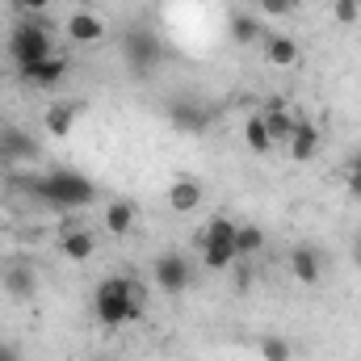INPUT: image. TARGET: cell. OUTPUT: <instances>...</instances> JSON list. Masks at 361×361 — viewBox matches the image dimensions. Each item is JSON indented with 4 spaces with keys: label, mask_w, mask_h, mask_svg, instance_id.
<instances>
[{
    "label": "cell",
    "mask_w": 361,
    "mask_h": 361,
    "mask_svg": "<svg viewBox=\"0 0 361 361\" xmlns=\"http://www.w3.org/2000/svg\"><path fill=\"white\" fill-rule=\"evenodd\" d=\"M143 307H147V290L126 277V273H109L101 277L97 294H92V315L101 328H122V324H135L143 319Z\"/></svg>",
    "instance_id": "1"
},
{
    "label": "cell",
    "mask_w": 361,
    "mask_h": 361,
    "mask_svg": "<svg viewBox=\"0 0 361 361\" xmlns=\"http://www.w3.org/2000/svg\"><path fill=\"white\" fill-rule=\"evenodd\" d=\"M34 193L51 206V210H85L97 202V185L85 173H72V169H55L47 177L34 180Z\"/></svg>",
    "instance_id": "2"
},
{
    "label": "cell",
    "mask_w": 361,
    "mask_h": 361,
    "mask_svg": "<svg viewBox=\"0 0 361 361\" xmlns=\"http://www.w3.org/2000/svg\"><path fill=\"white\" fill-rule=\"evenodd\" d=\"M51 55H55V42H51V30L42 21L13 25V34H8V59L17 63V72H30V68L47 63Z\"/></svg>",
    "instance_id": "3"
},
{
    "label": "cell",
    "mask_w": 361,
    "mask_h": 361,
    "mask_svg": "<svg viewBox=\"0 0 361 361\" xmlns=\"http://www.w3.org/2000/svg\"><path fill=\"white\" fill-rule=\"evenodd\" d=\"M122 59H126V68H130L135 76H152V72L160 68V59H164V42H160L152 30L135 25V30L122 34Z\"/></svg>",
    "instance_id": "4"
},
{
    "label": "cell",
    "mask_w": 361,
    "mask_h": 361,
    "mask_svg": "<svg viewBox=\"0 0 361 361\" xmlns=\"http://www.w3.org/2000/svg\"><path fill=\"white\" fill-rule=\"evenodd\" d=\"M202 261H206V269H214V273L231 269L240 261L235 257V223L231 219H214L206 227V235H202Z\"/></svg>",
    "instance_id": "5"
},
{
    "label": "cell",
    "mask_w": 361,
    "mask_h": 361,
    "mask_svg": "<svg viewBox=\"0 0 361 361\" xmlns=\"http://www.w3.org/2000/svg\"><path fill=\"white\" fill-rule=\"evenodd\" d=\"M152 281H156V290H160V294H169V298L185 294V290L193 286V265H189V257L177 252V248L160 252V257H156V265H152Z\"/></svg>",
    "instance_id": "6"
},
{
    "label": "cell",
    "mask_w": 361,
    "mask_h": 361,
    "mask_svg": "<svg viewBox=\"0 0 361 361\" xmlns=\"http://www.w3.org/2000/svg\"><path fill=\"white\" fill-rule=\"evenodd\" d=\"M261 122H265V130H269V139H273V147L281 143H290V135H294V126H298V118H294V109L286 105V101H265V109H261Z\"/></svg>",
    "instance_id": "7"
},
{
    "label": "cell",
    "mask_w": 361,
    "mask_h": 361,
    "mask_svg": "<svg viewBox=\"0 0 361 361\" xmlns=\"http://www.w3.org/2000/svg\"><path fill=\"white\" fill-rule=\"evenodd\" d=\"M169 122L177 126L180 135H202V130L210 126V109H206L202 101H185V97H180V101L169 105Z\"/></svg>",
    "instance_id": "8"
},
{
    "label": "cell",
    "mask_w": 361,
    "mask_h": 361,
    "mask_svg": "<svg viewBox=\"0 0 361 361\" xmlns=\"http://www.w3.org/2000/svg\"><path fill=\"white\" fill-rule=\"evenodd\" d=\"M0 290L13 302H30L38 294V273L30 269V265H8V269L0 273Z\"/></svg>",
    "instance_id": "9"
},
{
    "label": "cell",
    "mask_w": 361,
    "mask_h": 361,
    "mask_svg": "<svg viewBox=\"0 0 361 361\" xmlns=\"http://www.w3.org/2000/svg\"><path fill=\"white\" fill-rule=\"evenodd\" d=\"M290 273H294L302 286H315V281L324 277V257H319V248H315V244H294V248H290Z\"/></svg>",
    "instance_id": "10"
},
{
    "label": "cell",
    "mask_w": 361,
    "mask_h": 361,
    "mask_svg": "<svg viewBox=\"0 0 361 361\" xmlns=\"http://www.w3.org/2000/svg\"><path fill=\"white\" fill-rule=\"evenodd\" d=\"M290 160H298V164H311L315 156H319V147H324V139H319V130H315V122H302L298 118V126H294V135H290Z\"/></svg>",
    "instance_id": "11"
},
{
    "label": "cell",
    "mask_w": 361,
    "mask_h": 361,
    "mask_svg": "<svg viewBox=\"0 0 361 361\" xmlns=\"http://www.w3.org/2000/svg\"><path fill=\"white\" fill-rule=\"evenodd\" d=\"M59 252L68 257V261H89L92 252H97V235H92L89 227H68L63 235H59Z\"/></svg>",
    "instance_id": "12"
},
{
    "label": "cell",
    "mask_w": 361,
    "mask_h": 361,
    "mask_svg": "<svg viewBox=\"0 0 361 361\" xmlns=\"http://www.w3.org/2000/svg\"><path fill=\"white\" fill-rule=\"evenodd\" d=\"M68 38L80 42V47H92V42L105 38V21H101L97 13H89V8H80V13H72V21H68Z\"/></svg>",
    "instance_id": "13"
},
{
    "label": "cell",
    "mask_w": 361,
    "mask_h": 361,
    "mask_svg": "<svg viewBox=\"0 0 361 361\" xmlns=\"http://www.w3.org/2000/svg\"><path fill=\"white\" fill-rule=\"evenodd\" d=\"M63 76H68V59H63V55H51L47 63H38V68L21 72V80H25V85H34V89H55Z\"/></svg>",
    "instance_id": "14"
},
{
    "label": "cell",
    "mask_w": 361,
    "mask_h": 361,
    "mask_svg": "<svg viewBox=\"0 0 361 361\" xmlns=\"http://www.w3.org/2000/svg\"><path fill=\"white\" fill-rule=\"evenodd\" d=\"M169 206H173L177 214L197 210V206H202V180L197 177H177L173 180V189H169Z\"/></svg>",
    "instance_id": "15"
},
{
    "label": "cell",
    "mask_w": 361,
    "mask_h": 361,
    "mask_svg": "<svg viewBox=\"0 0 361 361\" xmlns=\"http://www.w3.org/2000/svg\"><path fill=\"white\" fill-rule=\"evenodd\" d=\"M76 118H80V101H59V105H51V109H47V135L68 139L72 126H76Z\"/></svg>",
    "instance_id": "16"
},
{
    "label": "cell",
    "mask_w": 361,
    "mask_h": 361,
    "mask_svg": "<svg viewBox=\"0 0 361 361\" xmlns=\"http://www.w3.org/2000/svg\"><path fill=\"white\" fill-rule=\"evenodd\" d=\"M257 252H265V231L257 223H235V257L248 261Z\"/></svg>",
    "instance_id": "17"
},
{
    "label": "cell",
    "mask_w": 361,
    "mask_h": 361,
    "mask_svg": "<svg viewBox=\"0 0 361 361\" xmlns=\"http://www.w3.org/2000/svg\"><path fill=\"white\" fill-rule=\"evenodd\" d=\"M135 227V202H109L105 206V231L109 235H126Z\"/></svg>",
    "instance_id": "18"
},
{
    "label": "cell",
    "mask_w": 361,
    "mask_h": 361,
    "mask_svg": "<svg viewBox=\"0 0 361 361\" xmlns=\"http://www.w3.org/2000/svg\"><path fill=\"white\" fill-rule=\"evenodd\" d=\"M265 59H269L273 68H294L298 63V42L286 38V34H277V38H269V47H265Z\"/></svg>",
    "instance_id": "19"
},
{
    "label": "cell",
    "mask_w": 361,
    "mask_h": 361,
    "mask_svg": "<svg viewBox=\"0 0 361 361\" xmlns=\"http://www.w3.org/2000/svg\"><path fill=\"white\" fill-rule=\"evenodd\" d=\"M244 143H248L252 156H269L273 152V139H269V130H265V122H261V114H252L244 122Z\"/></svg>",
    "instance_id": "20"
},
{
    "label": "cell",
    "mask_w": 361,
    "mask_h": 361,
    "mask_svg": "<svg viewBox=\"0 0 361 361\" xmlns=\"http://www.w3.org/2000/svg\"><path fill=\"white\" fill-rule=\"evenodd\" d=\"M231 42H235V47H252V42H261V21L248 17V13H231Z\"/></svg>",
    "instance_id": "21"
},
{
    "label": "cell",
    "mask_w": 361,
    "mask_h": 361,
    "mask_svg": "<svg viewBox=\"0 0 361 361\" xmlns=\"http://www.w3.org/2000/svg\"><path fill=\"white\" fill-rule=\"evenodd\" d=\"M0 143H4V156H34V152H38L34 139H30L25 130H4Z\"/></svg>",
    "instance_id": "22"
},
{
    "label": "cell",
    "mask_w": 361,
    "mask_h": 361,
    "mask_svg": "<svg viewBox=\"0 0 361 361\" xmlns=\"http://www.w3.org/2000/svg\"><path fill=\"white\" fill-rule=\"evenodd\" d=\"M261 357L265 361H290V341H286V336H261Z\"/></svg>",
    "instance_id": "23"
},
{
    "label": "cell",
    "mask_w": 361,
    "mask_h": 361,
    "mask_svg": "<svg viewBox=\"0 0 361 361\" xmlns=\"http://www.w3.org/2000/svg\"><path fill=\"white\" fill-rule=\"evenodd\" d=\"M332 13H336V21H345V25H349V21H357V17H361V0H336V4H332Z\"/></svg>",
    "instance_id": "24"
},
{
    "label": "cell",
    "mask_w": 361,
    "mask_h": 361,
    "mask_svg": "<svg viewBox=\"0 0 361 361\" xmlns=\"http://www.w3.org/2000/svg\"><path fill=\"white\" fill-rule=\"evenodd\" d=\"M298 8V0H261V13L265 17H290Z\"/></svg>",
    "instance_id": "25"
},
{
    "label": "cell",
    "mask_w": 361,
    "mask_h": 361,
    "mask_svg": "<svg viewBox=\"0 0 361 361\" xmlns=\"http://www.w3.org/2000/svg\"><path fill=\"white\" fill-rule=\"evenodd\" d=\"M345 173H349V193L361 202V152H353V160H349V169H345Z\"/></svg>",
    "instance_id": "26"
},
{
    "label": "cell",
    "mask_w": 361,
    "mask_h": 361,
    "mask_svg": "<svg viewBox=\"0 0 361 361\" xmlns=\"http://www.w3.org/2000/svg\"><path fill=\"white\" fill-rule=\"evenodd\" d=\"M0 361H25V357H21V349H17V345L0 341Z\"/></svg>",
    "instance_id": "27"
},
{
    "label": "cell",
    "mask_w": 361,
    "mask_h": 361,
    "mask_svg": "<svg viewBox=\"0 0 361 361\" xmlns=\"http://www.w3.org/2000/svg\"><path fill=\"white\" fill-rule=\"evenodd\" d=\"M252 286V269H240L235 273V290H248Z\"/></svg>",
    "instance_id": "28"
},
{
    "label": "cell",
    "mask_w": 361,
    "mask_h": 361,
    "mask_svg": "<svg viewBox=\"0 0 361 361\" xmlns=\"http://www.w3.org/2000/svg\"><path fill=\"white\" fill-rule=\"evenodd\" d=\"M51 0H25V13H47Z\"/></svg>",
    "instance_id": "29"
},
{
    "label": "cell",
    "mask_w": 361,
    "mask_h": 361,
    "mask_svg": "<svg viewBox=\"0 0 361 361\" xmlns=\"http://www.w3.org/2000/svg\"><path fill=\"white\" fill-rule=\"evenodd\" d=\"M353 261H357V269H361V235L353 240Z\"/></svg>",
    "instance_id": "30"
},
{
    "label": "cell",
    "mask_w": 361,
    "mask_h": 361,
    "mask_svg": "<svg viewBox=\"0 0 361 361\" xmlns=\"http://www.w3.org/2000/svg\"><path fill=\"white\" fill-rule=\"evenodd\" d=\"M4 4H8V8H25V0H4Z\"/></svg>",
    "instance_id": "31"
},
{
    "label": "cell",
    "mask_w": 361,
    "mask_h": 361,
    "mask_svg": "<svg viewBox=\"0 0 361 361\" xmlns=\"http://www.w3.org/2000/svg\"><path fill=\"white\" fill-rule=\"evenodd\" d=\"M76 4H80V8H92V0H76Z\"/></svg>",
    "instance_id": "32"
},
{
    "label": "cell",
    "mask_w": 361,
    "mask_h": 361,
    "mask_svg": "<svg viewBox=\"0 0 361 361\" xmlns=\"http://www.w3.org/2000/svg\"><path fill=\"white\" fill-rule=\"evenodd\" d=\"M92 361H105V357H92Z\"/></svg>",
    "instance_id": "33"
}]
</instances>
